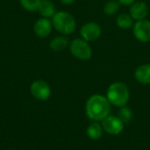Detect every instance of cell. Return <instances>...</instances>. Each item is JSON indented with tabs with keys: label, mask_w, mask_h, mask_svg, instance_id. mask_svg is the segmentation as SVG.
Listing matches in <instances>:
<instances>
[{
	"label": "cell",
	"mask_w": 150,
	"mask_h": 150,
	"mask_svg": "<svg viewBox=\"0 0 150 150\" xmlns=\"http://www.w3.org/2000/svg\"><path fill=\"white\" fill-rule=\"evenodd\" d=\"M86 115L93 121H102L110 115L111 103L106 97L102 95H93L86 102Z\"/></svg>",
	"instance_id": "cell-1"
},
{
	"label": "cell",
	"mask_w": 150,
	"mask_h": 150,
	"mask_svg": "<svg viewBox=\"0 0 150 150\" xmlns=\"http://www.w3.org/2000/svg\"><path fill=\"white\" fill-rule=\"evenodd\" d=\"M53 27L61 34L69 35L76 28V22L72 14L65 11H56L51 18Z\"/></svg>",
	"instance_id": "cell-2"
},
{
	"label": "cell",
	"mask_w": 150,
	"mask_h": 150,
	"mask_svg": "<svg viewBox=\"0 0 150 150\" xmlns=\"http://www.w3.org/2000/svg\"><path fill=\"white\" fill-rule=\"evenodd\" d=\"M130 92L128 87L121 82L112 83L106 92V98L111 105L117 107L126 106L129 100Z\"/></svg>",
	"instance_id": "cell-3"
},
{
	"label": "cell",
	"mask_w": 150,
	"mask_h": 150,
	"mask_svg": "<svg viewBox=\"0 0 150 150\" xmlns=\"http://www.w3.org/2000/svg\"><path fill=\"white\" fill-rule=\"evenodd\" d=\"M69 51L71 54L81 61L89 60L92 55L91 47L89 43L82 38L74 39L69 44Z\"/></svg>",
	"instance_id": "cell-4"
},
{
	"label": "cell",
	"mask_w": 150,
	"mask_h": 150,
	"mask_svg": "<svg viewBox=\"0 0 150 150\" xmlns=\"http://www.w3.org/2000/svg\"><path fill=\"white\" fill-rule=\"evenodd\" d=\"M30 92L34 98L40 101H46L50 98L52 91L50 85L46 81L38 79L31 83Z\"/></svg>",
	"instance_id": "cell-5"
},
{
	"label": "cell",
	"mask_w": 150,
	"mask_h": 150,
	"mask_svg": "<svg viewBox=\"0 0 150 150\" xmlns=\"http://www.w3.org/2000/svg\"><path fill=\"white\" fill-rule=\"evenodd\" d=\"M101 27L95 22H88L84 24L80 29L81 38L87 42L98 40L101 35Z\"/></svg>",
	"instance_id": "cell-6"
},
{
	"label": "cell",
	"mask_w": 150,
	"mask_h": 150,
	"mask_svg": "<svg viewBox=\"0 0 150 150\" xmlns=\"http://www.w3.org/2000/svg\"><path fill=\"white\" fill-rule=\"evenodd\" d=\"M134 37L141 42L150 41V21L142 19L136 21L133 26Z\"/></svg>",
	"instance_id": "cell-7"
},
{
	"label": "cell",
	"mask_w": 150,
	"mask_h": 150,
	"mask_svg": "<svg viewBox=\"0 0 150 150\" xmlns=\"http://www.w3.org/2000/svg\"><path fill=\"white\" fill-rule=\"evenodd\" d=\"M124 123L120 120L119 117L116 116H108L104 120H102L103 129L109 134L117 135L123 131Z\"/></svg>",
	"instance_id": "cell-8"
},
{
	"label": "cell",
	"mask_w": 150,
	"mask_h": 150,
	"mask_svg": "<svg viewBox=\"0 0 150 150\" xmlns=\"http://www.w3.org/2000/svg\"><path fill=\"white\" fill-rule=\"evenodd\" d=\"M53 24L50 18L40 17L33 24V32L39 38H47L50 35L53 30Z\"/></svg>",
	"instance_id": "cell-9"
},
{
	"label": "cell",
	"mask_w": 150,
	"mask_h": 150,
	"mask_svg": "<svg viewBox=\"0 0 150 150\" xmlns=\"http://www.w3.org/2000/svg\"><path fill=\"white\" fill-rule=\"evenodd\" d=\"M129 13L130 16L137 21L145 19L149 14V6L145 2L142 1L134 2L130 7Z\"/></svg>",
	"instance_id": "cell-10"
},
{
	"label": "cell",
	"mask_w": 150,
	"mask_h": 150,
	"mask_svg": "<svg viewBox=\"0 0 150 150\" xmlns=\"http://www.w3.org/2000/svg\"><path fill=\"white\" fill-rule=\"evenodd\" d=\"M37 11L42 18H52L56 12V7L51 0H41Z\"/></svg>",
	"instance_id": "cell-11"
},
{
	"label": "cell",
	"mask_w": 150,
	"mask_h": 150,
	"mask_svg": "<svg viewBox=\"0 0 150 150\" xmlns=\"http://www.w3.org/2000/svg\"><path fill=\"white\" fill-rule=\"evenodd\" d=\"M135 79L142 84H150V63L139 66L134 72Z\"/></svg>",
	"instance_id": "cell-12"
},
{
	"label": "cell",
	"mask_w": 150,
	"mask_h": 150,
	"mask_svg": "<svg viewBox=\"0 0 150 150\" xmlns=\"http://www.w3.org/2000/svg\"><path fill=\"white\" fill-rule=\"evenodd\" d=\"M69 46V40L64 36H56L49 42V47L54 52H62Z\"/></svg>",
	"instance_id": "cell-13"
},
{
	"label": "cell",
	"mask_w": 150,
	"mask_h": 150,
	"mask_svg": "<svg viewBox=\"0 0 150 150\" xmlns=\"http://www.w3.org/2000/svg\"><path fill=\"white\" fill-rule=\"evenodd\" d=\"M103 127L102 125H100L98 122L94 121L93 123H91L88 128H87V135L89 136L90 139L91 140H98L103 134Z\"/></svg>",
	"instance_id": "cell-14"
},
{
	"label": "cell",
	"mask_w": 150,
	"mask_h": 150,
	"mask_svg": "<svg viewBox=\"0 0 150 150\" xmlns=\"http://www.w3.org/2000/svg\"><path fill=\"white\" fill-rule=\"evenodd\" d=\"M117 25L122 29H128L134 26V18L130 14L121 13L117 18Z\"/></svg>",
	"instance_id": "cell-15"
},
{
	"label": "cell",
	"mask_w": 150,
	"mask_h": 150,
	"mask_svg": "<svg viewBox=\"0 0 150 150\" xmlns=\"http://www.w3.org/2000/svg\"><path fill=\"white\" fill-rule=\"evenodd\" d=\"M40 2L41 0H19V4L22 8L27 11H38Z\"/></svg>",
	"instance_id": "cell-16"
},
{
	"label": "cell",
	"mask_w": 150,
	"mask_h": 150,
	"mask_svg": "<svg viewBox=\"0 0 150 150\" xmlns=\"http://www.w3.org/2000/svg\"><path fill=\"white\" fill-rule=\"evenodd\" d=\"M120 4L119 3V1L117 0H110L108 1L105 6H104V12L106 14V15H109V16H112V15H114L120 9Z\"/></svg>",
	"instance_id": "cell-17"
},
{
	"label": "cell",
	"mask_w": 150,
	"mask_h": 150,
	"mask_svg": "<svg viewBox=\"0 0 150 150\" xmlns=\"http://www.w3.org/2000/svg\"><path fill=\"white\" fill-rule=\"evenodd\" d=\"M118 117L120 119V120L124 123V124H128L133 118V112L131 111L130 108L123 106L120 108V110L119 111L118 113Z\"/></svg>",
	"instance_id": "cell-18"
},
{
	"label": "cell",
	"mask_w": 150,
	"mask_h": 150,
	"mask_svg": "<svg viewBox=\"0 0 150 150\" xmlns=\"http://www.w3.org/2000/svg\"><path fill=\"white\" fill-rule=\"evenodd\" d=\"M120 4L123 5H132L136 0H118Z\"/></svg>",
	"instance_id": "cell-19"
},
{
	"label": "cell",
	"mask_w": 150,
	"mask_h": 150,
	"mask_svg": "<svg viewBox=\"0 0 150 150\" xmlns=\"http://www.w3.org/2000/svg\"><path fill=\"white\" fill-rule=\"evenodd\" d=\"M76 0H60V2L63 4H71L75 2Z\"/></svg>",
	"instance_id": "cell-20"
},
{
	"label": "cell",
	"mask_w": 150,
	"mask_h": 150,
	"mask_svg": "<svg viewBox=\"0 0 150 150\" xmlns=\"http://www.w3.org/2000/svg\"><path fill=\"white\" fill-rule=\"evenodd\" d=\"M7 150H13V149H7Z\"/></svg>",
	"instance_id": "cell-21"
}]
</instances>
